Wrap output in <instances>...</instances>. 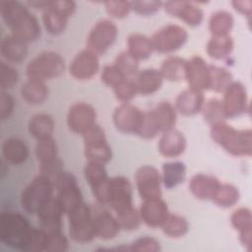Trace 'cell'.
<instances>
[{
  "label": "cell",
  "instance_id": "6",
  "mask_svg": "<svg viewBox=\"0 0 252 252\" xmlns=\"http://www.w3.org/2000/svg\"><path fill=\"white\" fill-rule=\"evenodd\" d=\"M69 221V235L72 240L87 243L95 237L94 214L85 203L67 214Z\"/></svg>",
  "mask_w": 252,
  "mask_h": 252
},
{
  "label": "cell",
  "instance_id": "38",
  "mask_svg": "<svg viewBox=\"0 0 252 252\" xmlns=\"http://www.w3.org/2000/svg\"><path fill=\"white\" fill-rule=\"evenodd\" d=\"M240 199V193L236 186L229 183H221L219 185L211 201L220 208H231L237 204Z\"/></svg>",
  "mask_w": 252,
  "mask_h": 252
},
{
  "label": "cell",
  "instance_id": "55",
  "mask_svg": "<svg viewBox=\"0 0 252 252\" xmlns=\"http://www.w3.org/2000/svg\"><path fill=\"white\" fill-rule=\"evenodd\" d=\"M15 101L13 96L6 91L0 93V117L1 120L8 119L14 112Z\"/></svg>",
  "mask_w": 252,
  "mask_h": 252
},
{
  "label": "cell",
  "instance_id": "40",
  "mask_svg": "<svg viewBox=\"0 0 252 252\" xmlns=\"http://www.w3.org/2000/svg\"><path fill=\"white\" fill-rule=\"evenodd\" d=\"M162 232L170 238H180L189 230L188 220L179 215L168 214L160 225Z\"/></svg>",
  "mask_w": 252,
  "mask_h": 252
},
{
  "label": "cell",
  "instance_id": "34",
  "mask_svg": "<svg viewBox=\"0 0 252 252\" xmlns=\"http://www.w3.org/2000/svg\"><path fill=\"white\" fill-rule=\"evenodd\" d=\"M161 182L167 189H172L183 183L186 178V166L182 161L174 160L162 163Z\"/></svg>",
  "mask_w": 252,
  "mask_h": 252
},
{
  "label": "cell",
  "instance_id": "2",
  "mask_svg": "<svg viewBox=\"0 0 252 252\" xmlns=\"http://www.w3.org/2000/svg\"><path fill=\"white\" fill-rule=\"evenodd\" d=\"M211 138L233 157H250L252 155V130L236 129L225 121L211 126Z\"/></svg>",
  "mask_w": 252,
  "mask_h": 252
},
{
  "label": "cell",
  "instance_id": "14",
  "mask_svg": "<svg viewBox=\"0 0 252 252\" xmlns=\"http://www.w3.org/2000/svg\"><path fill=\"white\" fill-rule=\"evenodd\" d=\"M95 124L96 112L91 104L78 101L70 106L67 113V126L70 131L83 136Z\"/></svg>",
  "mask_w": 252,
  "mask_h": 252
},
{
  "label": "cell",
  "instance_id": "11",
  "mask_svg": "<svg viewBox=\"0 0 252 252\" xmlns=\"http://www.w3.org/2000/svg\"><path fill=\"white\" fill-rule=\"evenodd\" d=\"M117 36L118 28L113 21L109 19L99 20L94 25L88 34V49L96 55H102L114 44Z\"/></svg>",
  "mask_w": 252,
  "mask_h": 252
},
{
  "label": "cell",
  "instance_id": "52",
  "mask_svg": "<svg viewBox=\"0 0 252 252\" xmlns=\"http://www.w3.org/2000/svg\"><path fill=\"white\" fill-rule=\"evenodd\" d=\"M160 1H130L131 11L141 16H151L157 13L161 7Z\"/></svg>",
  "mask_w": 252,
  "mask_h": 252
},
{
  "label": "cell",
  "instance_id": "56",
  "mask_svg": "<svg viewBox=\"0 0 252 252\" xmlns=\"http://www.w3.org/2000/svg\"><path fill=\"white\" fill-rule=\"evenodd\" d=\"M49 8L62 14L63 16L69 19L75 13L77 9V5L72 0H57V1H51Z\"/></svg>",
  "mask_w": 252,
  "mask_h": 252
},
{
  "label": "cell",
  "instance_id": "42",
  "mask_svg": "<svg viewBox=\"0 0 252 252\" xmlns=\"http://www.w3.org/2000/svg\"><path fill=\"white\" fill-rule=\"evenodd\" d=\"M34 153L38 163L49 161L58 158L57 144L52 137L37 140Z\"/></svg>",
  "mask_w": 252,
  "mask_h": 252
},
{
  "label": "cell",
  "instance_id": "19",
  "mask_svg": "<svg viewBox=\"0 0 252 252\" xmlns=\"http://www.w3.org/2000/svg\"><path fill=\"white\" fill-rule=\"evenodd\" d=\"M185 80L190 88L201 92L209 88V64L201 56L195 55L187 60Z\"/></svg>",
  "mask_w": 252,
  "mask_h": 252
},
{
  "label": "cell",
  "instance_id": "35",
  "mask_svg": "<svg viewBox=\"0 0 252 252\" xmlns=\"http://www.w3.org/2000/svg\"><path fill=\"white\" fill-rule=\"evenodd\" d=\"M233 48L234 40L230 34L218 36L212 35L207 42L206 51L211 58L215 60H223L231 54Z\"/></svg>",
  "mask_w": 252,
  "mask_h": 252
},
{
  "label": "cell",
  "instance_id": "41",
  "mask_svg": "<svg viewBox=\"0 0 252 252\" xmlns=\"http://www.w3.org/2000/svg\"><path fill=\"white\" fill-rule=\"evenodd\" d=\"M42 24L45 31L52 35H58L65 32L68 25V18L48 8L42 12Z\"/></svg>",
  "mask_w": 252,
  "mask_h": 252
},
{
  "label": "cell",
  "instance_id": "26",
  "mask_svg": "<svg viewBox=\"0 0 252 252\" xmlns=\"http://www.w3.org/2000/svg\"><path fill=\"white\" fill-rule=\"evenodd\" d=\"M149 114L159 133L174 128L176 124L177 111L174 104L168 101H160L149 110Z\"/></svg>",
  "mask_w": 252,
  "mask_h": 252
},
{
  "label": "cell",
  "instance_id": "5",
  "mask_svg": "<svg viewBox=\"0 0 252 252\" xmlns=\"http://www.w3.org/2000/svg\"><path fill=\"white\" fill-rule=\"evenodd\" d=\"M54 183L46 176L38 174L23 190L21 205L25 212L36 215L38 210L52 198Z\"/></svg>",
  "mask_w": 252,
  "mask_h": 252
},
{
  "label": "cell",
  "instance_id": "51",
  "mask_svg": "<svg viewBox=\"0 0 252 252\" xmlns=\"http://www.w3.org/2000/svg\"><path fill=\"white\" fill-rule=\"evenodd\" d=\"M104 7L111 18L118 20L126 18L131 11L130 1H106L104 2Z\"/></svg>",
  "mask_w": 252,
  "mask_h": 252
},
{
  "label": "cell",
  "instance_id": "3",
  "mask_svg": "<svg viewBox=\"0 0 252 252\" xmlns=\"http://www.w3.org/2000/svg\"><path fill=\"white\" fill-rule=\"evenodd\" d=\"M33 230L20 213L3 212L0 215V240L8 247L24 251Z\"/></svg>",
  "mask_w": 252,
  "mask_h": 252
},
{
  "label": "cell",
  "instance_id": "32",
  "mask_svg": "<svg viewBox=\"0 0 252 252\" xmlns=\"http://www.w3.org/2000/svg\"><path fill=\"white\" fill-rule=\"evenodd\" d=\"M127 51L138 61L150 58L154 52L151 37L139 32L129 34L127 37Z\"/></svg>",
  "mask_w": 252,
  "mask_h": 252
},
{
  "label": "cell",
  "instance_id": "24",
  "mask_svg": "<svg viewBox=\"0 0 252 252\" xmlns=\"http://www.w3.org/2000/svg\"><path fill=\"white\" fill-rule=\"evenodd\" d=\"M230 223L238 231L240 243L250 251L252 248V213L248 208H238L230 215Z\"/></svg>",
  "mask_w": 252,
  "mask_h": 252
},
{
  "label": "cell",
  "instance_id": "8",
  "mask_svg": "<svg viewBox=\"0 0 252 252\" xmlns=\"http://www.w3.org/2000/svg\"><path fill=\"white\" fill-rule=\"evenodd\" d=\"M84 154L88 161L106 164L112 158L111 147L104 130L97 124L83 135Z\"/></svg>",
  "mask_w": 252,
  "mask_h": 252
},
{
  "label": "cell",
  "instance_id": "17",
  "mask_svg": "<svg viewBox=\"0 0 252 252\" xmlns=\"http://www.w3.org/2000/svg\"><path fill=\"white\" fill-rule=\"evenodd\" d=\"M164 11L190 27H198L204 19V12L201 7L191 1H166L162 3Z\"/></svg>",
  "mask_w": 252,
  "mask_h": 252
},
{
  "label": "cell",
  "instance_id": "27",
  "mask_svg": "<svg viewBox=\"0 0 252 252\" xmlns=\"http://www.w3.org/2000/svg\"><path fill=\"white\" fill-rule=\"evenodd\" d=\"M0 53L6 63L20 64L28 55V43L12 34L5 35L0 42Z\"/></svg>",
  "mask_w": 252,
  "mask_h": 252
},
{
  "label": "cell",
  "instance_id": "33",
  "mask_svg": "<svg viewBox=\"0 0 252 252\" xmlns=\"http://www.w3.org/2000/svg\"><path fill=\"white\" fill-rule=\"evenodd\" d=\"M49 91L44 82L27 80L21 88V96L29 104L37 105L48 98Z\"/></svg>",
  "mask_w": 252,
  "mask_h": 252
},
{
  "label": "cell",
  "instance_id": "23",
  "mask_svg": "<svg viewBox=\"0 0 252 252\" xmlns=\"http://www.w3.org/2000/svg\"><path fill=\"white\" fill-rule=\"evenodd\" d=\"M63 215H65L64 211L56 198H51L36 213V216L46 232L61 230Z\"/></svg>",
  "mask_w": 252,
  "mask_h": 252
},
{
  "label": "cell",
  "instance_id": "37",
  "mask_svg": "<svg viewBox=\"0 0 252 252\" xmlns=\"http://www.w3.org/2000/svg\"><path fill=\"white\" fill-rule=\"evenodd\" d=\"M234 26V18L231 13L220 10L211 15L209 19V31L213 36L227 35Z\"/></svg>",
  "mask_w": 252,
  "mask_h": 252
},
{
  "label": "cell",
  "instance_id": "29",
  "mask_svg": "<svg viewBox=\"0 0 252 252\" xmlns=\"http://www.w3.org/2000/svg\"><path fill=\"white\" fill-rule=\"evenodd\" d=\"M95 237L103 240H110L118 235L121 226L115 216L107 211H101L94 215Z\"/></svg>",
  "mask_w": 252,
  "mask_h": 252
},
{
  "label": "cell",
  "instance_id": "43",
  "mask_svg": "<svg viewBox=\"0 0 252 252\" xmlns=\"http://www.w3.org/2000/svg\"><path fill=\"white\" fill-rule=\"evenodd\" d=\"M204 120L211 126L221 121H225L221 100L219 98H210L204 102L201 110Z\"/></svg>",
  "mask_w": 252,
  "mask_h": 252
},
{
  "label": "cell",
  "instance_id": "48",
  "mask_svg": "<svg viewBox=\"0 0 252 252\" xmlns=\"http://www.w3.org/2000/svg\"><path fill=\"white\" fill-rule=\"evenodd\" d=\"M69 249V240L59 231L47 232L45 251L47 252H64Z\"/></svg>",
  "mask_w": 252,
  "mask_h": 252
},
{
  "label": "cell",
  "instance_id": "57",
  "mask_svg": "<svg viewBox=\"0 0 252 252\" xmlns=\"http://www.w3.org/2000/svg\"><path fill=\"white\" fill-rule=\"evenodd\" d=\"M231 5L239 14L247 17L249 20L252 15V1L251 0H233Z\"/></svg>",
  "mask_w": 252,
  "mask_h": 252
},
{
  "label": "cell",
  "instance_id": "20",
  "mask_svg": "<svg viewBox=\"0 0 252 252\" xmlns=\"http://www.w3.org/2000/svg\"><path fill=\"white\" fill-rule=\"evenodd\" d=\"M139 214L142 222L150 227L155 228L162 224L169 212L166 203L161 198H157L143 200Z\"/></svg>",
  "mask_w": 252,
  "mask_h": 252
},
{
  "label": "cell",
  "instance_id": "46",
  "mask_svg": "<svg viewBox=\"0 0 252 252\" xmlns=\"http://www.w3.org/2000/svg\"><path fill=\"white\" fill-rule=\"evenodd\" d=\"M115 217L121 226V229L128 231L137 229L142 222L139 211H137L134 207L123 213L115 215Z\"/></svg>",
  "mask_w": 252,
  "mask_h": 252
},
{
  "label": "cell",
  "instance_id": "45",
  "mask_svg": "<svg viewBox=\"0 0 252 252\" xmlns=\"http://www.w3.org/2000/svg\"><path fill=\"white\" fill-rule=\"evenodd\" d=\"M112 90L115 97L121 103L130 102L138 94L135 83L133 79H130V78L123 80L120 84H118Z\"/></svg>",
  "mask_w": 252,
  "mask_h": 252
},
{
  "label": "cell",
  "instance_id": "36",
  "mask_svg": "<svg viewBox=\"0 0 252 252\" xmlns=\"http://www.w3.org/2000/svg\"><path fill=\"white\" fill-rule=\"evenodd\" d=\"M187 60L179 56H169L165 58L159 67V72L163 79L170 82H180L185 80Z\"/></svg>",
  "mask_w": 252,
  "mask_h": 252
},
{
  "label": "cell",
  "instance_id": "47",
  "mask_svg": "<svg viewBox=\"0 0 252 252\" xmlns=\"http://www.w3.org/2000/svg\"><path fill=\"white\" fill-rule=\"evenodd\" d=\"M19 80V73L17 69L12 67L9 63L1 61L0 63V87L1 91H7L15 87Z\"/></svg>",
  "mask_w": 252,
  "mask_h": 252
},
{
  "label": "cell",
  "instance_id": "31",
  "mask_svg": "<svg viewBox=\"0 0 252 252\" xmlns=\"http://www.w3.org/2000/svg\"><path fill=\"white\" fill-rule=\"evenodd\" d=\"M55 123L53 118L46 113H36L32 115L28 124L30 135L36 141L52 137Z\"/></svg>",
  "mask_w": 252,
  "mask_h": 252
},
{
  "label": "cell",
  "instance_id": "54",
  "mask_svg": "<svg viewBox=\"0 0 252 252\" xmlns=\"http://www.w3.org/2000/svg\"><path fill=\"white\" fill-rule=\"evenodd\" d=\"M158 134H159V132H158V128L156 127V125L154 124V122L149 114V111H145L143 123L136 135H138L142 139L151 140V139L156 138Z\"/></svg>",
  "mask_w": 252,
  "mask_h": 252
},
{
  "label": "cell",
  "instance_id": "10",
  "mask_svg": "<svg viewBox=\"0 0 252 252\" xmlns=\"http://www.w3.org/2000/svg\"><path fill=\"white\" fill-rule=\"evenodd\" d=\"M106 205L115 215L133 208V188L130 180L125 176L109 177L106 191Z\"/></svg>",
  "mask_w": 252,
  "mask_h": 252
},
{
  "label": "cell",
  "instance_id": "25",
  "mask_svg": "<svg viewBox=\"0 0 252 252\" xmlns=\"http://www.w3.org/2000/svg\"><path fill=\"white\" fill-rule=\"evenodd\" d=\"M133 81L138 94L151 95L161 88L164 79L158 69L148 68L139 71Z\"/></svg>",
  "mask_w": 252,
  "mask_h": 252
},
{
  "label": "cell",
  "instance_id": "4",
  "mask_svg": "<svg viewBox=\"0 0 252 252\" xmlns=\"http://www.w3.org/2000/svg\"><path fill=\"white\" fill-rule=\"evenodd\" d=\"M65 71V60L57 52L44 51L32 58L26 67L29 80L46 82L61 76Z\"/></svg>",
  "mask_w": 252,
  "mask_h": 252
},
{
  "label": "cell",
  "instance_id": "30",
  "mask_svg": "<svg viewBox=\"0 0 252 252\" xmlns=\"http://www.w3.org/2000/svg\"><path fill=\"white\" fill-rule=\"evenodd\" d=\"M30 155L27 144L18 138H8L2 144V158L12 165L24 163Z\"/></svg>",
  "mask_w": 252,
  "mask_h": 252
},
{
  "label": "cell",
  "instance_id": "7",
  "mask_svg": "<svg viewBox=\"0 0 252 252\" xmlns=\"http://www.w3.org/2000/svg\"><path fill=\"white\" fill-rule=\"evenodd\" d=\"M54 188L57 192L56 199L60 203L65 215L84 203L77 178L72 172L63 170L54 181Z\"/></svg>",
  "mask_w": 252,
  "mask_h": 252
},
{
  "label": "cell",
  "instance_id": "15",
  "mask_svg": "<svg viewBox=\"0 0 252 252\" xmlns=\"http://www.w3.org/2000/svg\"><path fill=\"white\" fill-rule=\"evenodd\" d=\"M144 116L145 111L130 102H126L115 108L112 120L118 131L125 134H137L143 123Z\"/></svg>",
  "mask_w": 252,
  "mask_h": 252
},
{
  "label": "cell",
  "instance_id": "16",
  "mask_svg": "<svg viewBox=\"0 0 252 252\" xmlns=\"http://www.w3.org/2000/svg\"><path fill=\"white\" fill-rule=\"evenodd\" d=\"M84 175L96 202L103 206L106 205V191L109 177L104 164L88 161L84 168Z\"/></svg>",
  "mask_w": 252,
  "mask_h": 252
},
{
  "label": "cell",
  "instance_id": "12",
  "mask_svg": "<svg viewBox=\"0 0 252 252\" xmlns=\"http://www.w3.org/2000/svg\"><path fill=\"white\" fill-rule=\"evenodd\" d=\"M222 94L221 104L225 119L238 117L248 110V94L241 82L233 81Z\"/></svg>",
  "mask_w": 252,
  "mask_h": 252
},
{
  "label": "cell",
  "instance_id": "39",
  "mask_svg": "<svg viewBox=\"0 0 252 252\" xmlns=\"http://www.w3.org/2000/svg\"><path fill=\"white\" fill-rule=\"evenodd\" d=\"M232 82V75L227 69L216 65H209L208 90L215 93H223Z\"/></svg>",
  "mask_w": 252,
  "mask_h": 252
},
{
  "label": "cell",
  "instance_id": "49",
  "mask_svg": "<svg viewBox=\"0 0 252 252\" xmlns=\"http://www.w3.org/2000/svg\"><path fill=\"white\" fill-rule=\"evenodd\" d=\"M100 79L105 86L113 89L123 80L127 79V77L114 64H111L103 66L100 74Z\"/></svg>",
  "mask_w": 252,
  "mask_h": 252
},
{
  "label": "cell",
  "instance_id": "9",
  "mask_svg": "<svg viewBox=\"0 0 252 252\" xmlns=\"http://www.w3.org/2000/svg\"><path fill=\"white\" fill-rule=\"evenodd\" d=\"M188 39L187 31L178 25L169 24L158 30L151 37L154 51L161 54L172 53L180 49Z\"/></svg>",
  "mask_w": 252,
  "mask_h": 252
},
{
  "label": "cell",
  "instance_id": "18",
  "mask_svg": "<svg viewBox=\"0 0 252 252\" xmlns=\"http://www.w3.org/2000/svg\"><path fill=\"white\" fill-rule=\"evenodd\" d=\"M99 70L98 55L90 49L81 50L70 63V75L79 81H87L92 79Z\"/></svg>",
  "mask_w": 252,
  "mask_h": 252
},
{
  "label": "cell",
  "instance_id": "58",
  "mask_svg": "<svg viewBox=\"0 0 252 252\" xmlns=\"http://www.w3.org/2000/svg\"><path fill=\"white\" fill-rule=\"evenodd\" d=\"M51 4V0H34V1H28L27 5L41 10L42 12L47 10Z\"/></svg>",
  "mask_w": 252,
  "mask_h": 252
},
{
  "label": "cell",
  "instance_id": "53",
  "mask_svg": "<svg viewBox=\"0 0 252 252\" xmlns=\"http://www.w3.org/2000/svg\"><path fill=\"white\" fill-rule=\"evenodd\" d=\"M63 170V162L59 157L49 161L39 163V174L48 177L53 183Z\"/></svg>",
  "mask_w": 252,
  "mask_h": 252
},
{
  "label": "cell",
  "instance_id": "1",
  "mask_svg": "<svg viewBox=\"0 0 252 252\" xmlns=\"http://www.w3.org/2000/svg\"><path fill=\"white\" fill-rule=\"evenodd\" d=\"M0 15L11 34L18 39L30 43L40 36L39 23L25 4L16 0H2Z\"/></svg>",
  "mask_w": 252,
  "mask_h": 252
},
{
  "label": "cell",
  "instance_id": "21",
  "mask_svg": "<svg viewBox=\"0 0 252 252\" xmlns=\"http://www.w3.org/2000/svg\"><path fill=\"white\" fill-rule=\"evenodd\" d=\"M204 102L203 92L188 87L178 94L174 107L183 116H194L201 112Z\"/></svg>",
  "mask_w": 252,
  "mask_h": 252
},
{
  "label": "cell",
  "instance_id": "44",
  "mask_svg": "<svg viewBox=\"0 0 252 252\" xmlns=\"http://www.w3.org/2000/svg\"><path fill=\"white\" fill-rule=\"evenodd\" d=\"M127 78L133 79L139 72V61L127 50L120 52L113 63Z\"/></svg>",
  "mask_w": 252,
  "mask_h": 252
},
{
  "label": "cell",
  "instance_id": "13",
  "mask_svg": "<svg viewBox=\"0 0 252 252\" xmlns=\"http://www.w3.org/2000/svg\"><path fill=\"white\" fill-rule=\"evenodd\" d=\"M161 175L153 165H142L135 173V184L143 200L161 198Z\"/></svg>",
  "mask_w": 252,
  "mask_h": 252
},
{
  "label": "cell",
  "instance_id": "50",
  "mask_svg": "<svg viewBox=\"0 0 252 252\" xmlns=\"http://www.w3.org/2000/svg\"><path fill=\"white\" fill-rule=\"evenodd\" d=\"M129 251L138 252H158L161 250L160 243L152 236H142L128 244Z\"/></svg>",
  "mask_w": 252,
  "mask_h": 252
},
{
  "label": "cell",
  "instance_id": "28",
  "mask_svg": "<svg viewBox=\"0 0 252 252\" xmlns=\"http://www.w3.org/2000/svg\"><path fill=\"white\" fill-rule=\"evenodd\" d=\"M220 181L210 174L197 173L189 182V189L194 197L199 200H211Z\"/></svg>",
  "mask_w": 252,
  "mask_h": 252
},
{
  "label": "cell",
  "instance_id": "22",
  "mask_svg": "<svg viewBox=\"0 0 252 252\" xmlns=\"http://www.w3.org/2000/svg\"><path fill=\"white\" fill-rule=\"evenodd\" d=\"M187 147V140L182 132L172 128L161 133L158 149L164 158H177L181 156Z\"/></svg>",
  "mask_w": 252,
  "mask_h": 252
}]
</instances>
